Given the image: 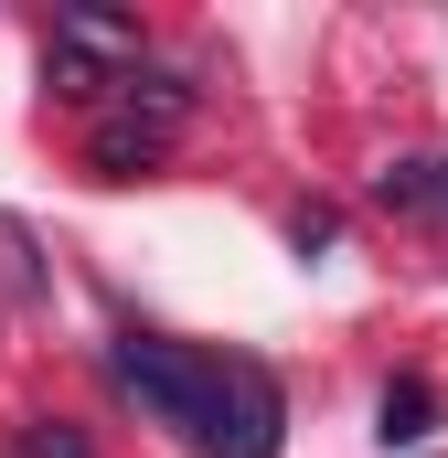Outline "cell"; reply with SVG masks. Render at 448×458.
<instances>
[{
  "label": "cell",
  "mask_w": 448,
  "mask_h": 458,
  "mask_svg": "<svg viewBox=\"0 0 448 458\" xmlns=\"http://www.w3.org/2000/svg\"><path fill=\"white\" fill-rule=\"evenodd\" d=\"M108 373L160 427H182L203 458H278V437H289V394L246 352H193V342H160V331H117Z\"/></svg>",
  "instance_id": "6da1fadb"
},
{
  "label": "cell",
  "mask_w": 448,
  "mask_h": 458,
  "mask_svg": "<svg viewBox=\"0 0 448 458\" xmlns=\"http://www.w3.org/2000/svg\"><path fill=\"white\" fill-rule=\"evenodd\" d=\"M54 43L65 54H86V64H108V75H139V21L128 11H97V0H75V11H54Z\"/></svg>",
  "instance_id": "7a4b0ae2"
},
{
  "label": "cell",
  "mask_w": 448,
  "mask_h": 458,
  "mask_svg": "<svg viewBox=\"0 0 448 458\" xmlns=\"http://www.w3.org/2000/svg\"><path fill=\"white\" fill-rule=\"evenodd\" d=\"M374 203H384V214H427V225H448V160H438V149H417V160L374 171Z\"/></svg>",
  "instance_id": "3957f363"
},
{
  "label": "cell",
  "mask_w": 448,
  "mask_h": 458,
  "mask_svg": "<svg viewBox=\"0 0 448 458\" xmlns=\"http://www.w3.org/2000/svg\"><path fill=\"white\" fill-rule=\"evenodd\" d=\"M427 427H438V384H417V373H406V384H384V405H374V437L395 448V437H427Z\"/></svg>",
  "instance_id": "277c9868"
},
{
  "label": "cell",
  "mask_w": 448,
  "mask_h": 458,
  "mask_svg": "<svg viewBox=\"0 0 448 458\" xmlns=\"http://www.w3.org/2000/svg\"><path fill=\"white\" fill-rule=\"evenodd\" d=\"M182 107H193V86H182V75H128V128L171 139V128H182Z\"/></svg>",
  "instance_id": "5b68a950"
},
{
  "label": "cell",
  "mask_w": 448,
  "mask_h": 458,
  "mask_svg": "<svg viewBox=\"0 0 448 458\" xmlns=\"http://www.w3.org/2000/svg\"><path fill=\"white\" fill-rule=\"evenodd\" d=\"M86 160H97V171H108V182H139V171H150V160H160V139H150V128H128V117H108V128H97V139H86Z\"/></svg>",
  "instance_id": "8992f818"
},
{
  "label": "cell",
  "mask_w": 448,
  "mask_h": 458,
  "mask_svg": "<svg viewBox=\"0 0 448 458\" xmlns=\"http://www.w3.org/2000/svg\"><path fill=\"white\" fill-rule=\"evenodd\" d=\"M22 458H97V448H86V437L54 416V427H32V437H22Z\"/></svg>",
  "instance_id": "52a82bcc"
}]
</instances>
